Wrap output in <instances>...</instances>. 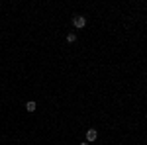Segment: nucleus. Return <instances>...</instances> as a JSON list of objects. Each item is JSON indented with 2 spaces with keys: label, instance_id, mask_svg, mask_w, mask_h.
Segmentation results:
<instances>
[{
  "label": "nucleus",
  "instance_id": "obj_1",
  "mask_svg": "<svg viewBox=\"0 0 147 145\" xmlns=\"http://www.w3.org/2000/svg\"><path fill=\"white\" fill-rule=\"evenodd\" d=\"M73 24H75V28H84V26H86V20H84L82 16H75V18H73Z\"/></svg>",
  "mask_w": 147,
  "mask_h": 145
},
{
  "label": "nucleus",
  "instance_id": "obj_3",
  "mask_svg": "<svg viewBox=\"0 0 147 145\" xmlns=\"http://www.w3.org/2000/svg\"><path fill=\"white\" fill-rule=\"evenodd\" d=\"M26 108H28V112H34L35 110V102H28V104H26Z\"/></svg>",
  "mask_w": 147,
  "mask_h": 145
},
{
  "label": "nucleus",
  "instance_id": "obj_4",
  "mask_svg": "<svg viewBox=\"0 0 147 145\" xmlns=\"http://www.w3.org/2000/svg\"><path fill=\"white\" fill-rule=\"evenodd\" d=\"M75 39H77V35H75V34H69L67 35V41H69V43H73Z\"/></svg>",
  "mask_w": 147,
  "mask_h": 145
},
{
  "label": "nucleus",
  "instance_id": "obj_5",
  "mask_svg": "<svg viewBox=\"0 0 147 145\" xmlns=\"http://www.w3.org/2000/svg\"><path fill=\"white\" fill-rule=\"evenodd\" d=\"M80 145H88V143H86V141H84V143H80Z\"/></svg>",
  "mask_w": 147,
  "mask_h": 145
},
{
  "label": "nucleus",
  "instance_id": "obj_2",
  "mask_svg": "<svg viewBox=\"0 0 147 145\" xmlns=\"http://www.w3.org/2000/svg\"><path fill=\"white\" fill-rule=\"evenodd\" d=\"M96 137H98V134H96V129H88V132H86V139H88V141H94Z\"/></svg>",
  "mask_w": 147,
  "mask_h": 145
}]
</instances>
